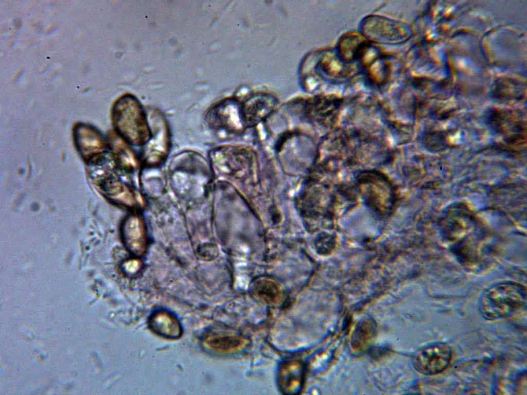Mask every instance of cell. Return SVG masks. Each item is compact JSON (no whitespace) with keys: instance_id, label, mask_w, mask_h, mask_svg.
I'll use <instances>...</instances> for the list:
<instances>
[{"instance_id":"1","label":"cell","mask_w":527,"mask_h":395,"mask_svg":"<svg viewBox=\"0 0 527 395\" xmlns=\"http://www.w3.org/2000/svg\"><path fill=\"white\" fill-rule=\"evenodd\" d=\"M526 297V290L522 285L512 282L498 283L483 293L479 299L478 310L487 320L504 319L523 309Z\"/></svg>"},{"instance_id":"2","label":"cell","mask_w":527,"mask_h":395,"mask_svg":"<svg viewBox=\"0 0 527 395\" xmlns=\"http://www.w3.org/2000/svg\"><path fill=\"white\" fill-rule=\"evenodd\" d=\"M112 118L118 135L130 145L144 146L150 139L151 130L146 114L134 96L125 95L116 101Z\"/></svg>"},{"instance_id":"3","label":"cell","mask_w":527,"mask_h":395,"mask_svg":"<svg viewBox=\"0 0 527 395\" xmlns=\"http://www.w3.org/2000/svg\"><path fill=\"white\" fill-rule=\"evenodd\" d=\"M168 177L179 191L204 188L209 182L210 172L206 160L200 154L184 151L174 156L170 162Z\"/></svg>"},{"instance_id":"4","label":"cell","mask_w":527,"mask_h":395,"mask_svg":"<svg viewBox=\"0 0 527 395\" xmlns=\"http://www.w3.org/2000/svg\"><path fill=\"white\" fill-rule=\"evenodd\" d=\"M151 136L143 146L140 156L142 166L160 167L166 160L171 147L169 128L166 120L159 112H154L148 119Z\"/></svg>"},{"instance_id":"5","label":"cell","mask_w":527,"mask_h":395,"mask_svg":"<svg viewBox=\"0 0 527 395\" xmlns=\"http://www.w3.org/2000/svg\"><path fill=\"white\" fill-rule=\"evenodd\" d=\"M362 34L368 40L395 44L405 41L409 36L406 27L399 22L386 17L370 15L365 17L361 25Z\"/></svg>"},{"instance_id":"6","label":"cell","mask_w":527,"mask_h":395,"mask_svg":"<svg viewBox=\"0 0 527 395\" xmlns=\"http://www.w3.org/2000/svg\"><path fill=\"white\" fill-rule=\"evenodd\" d=\"M452 351L447 344L435 342L418 349L413 354L414 368L425 375H434L444 371L451 358Z\"/></svg>"},{"instance_id":"7","label":"cell","mask_w":527,"mask_h":395,"mask_svg":"<svg viewBox=\"0 0 527 395\" xmlns=\"http://www.w3.org/2000/svg\"><path fill=\"white\" fill-rule=\"evenodd\" d=\"M208 124L214 129L237 130L244 124L241 106L234 100H226L215 105L206 115Z\"/></svg>"},{"instance_id":"8","label":"cell","mask_w":527,"mask_h":395,"mask_svg":"<svg viewBox=\"0 0 527 395\" xmlns=\"http://www.w3.org/2000/svg\"><path fill=\"white\" fill-rule=\"evenodd\" d=\"M304 378L303 363L298 360H290L280 366L277 376V384L284 394H297L301 390Z\"/></svg>"},{"instance_id":"9","label":"cell","mask_w":527,"mask_h":395,"mask_svg":"<svg viewBox=\"0 0 527 395\" xmlns=\"http://www.w3.org/2000/svg\"><path fill=\"white\" fill-rule=\"evenodd\" d=\"M276 99L269 94H258L249 99L241 105L244 124H254L267 117L274 110Z\"/></svg>"},{"instance_id":"10","label":"cell","mask_w":527,"mask_h":395,"mask_svg":"<svg viewBox=\"0 0 527 395\" xmlns=\"http://www.w3.org/2000/svg\"><path fill=\"white\" fill-rule=\"evenodd\" d=\"M148 324L153 332L166 338L178 339L182 334V328L179 319L168 310L154 311L149 317Z\"/></svg>"},{"instance_id":"11","label":"cell","mask_w":527,"mask_h":395,"mask_svg":"<svg viewBox=\"0 0 527 395\" xmlns=\"http://www.w3.org/2000/svg\"><path fill=\"white\" fill-rule=\"evenodd\" d=\"M369 45L368 40L362 33L353 31L346 33L338 43L339 57L345 62L361 58Z\"/></svg>"},{"instance_id":"12","label":"cell","mask_w":527,"mask_h":395,"mask_svg":"<svg viewBox=\"0 0 527 395\" xmlns=\"http://www.w3.org/2000/svg\"><path fill=\"white\" fill-rule=\"evenodd\" d=\"M115 139L113 147L112 155L119 169L126 173H132L139 167L140 159L130 145L121 138Z\"/></svg>"},{"instance_id":"13","label":"cell","mask_w":527,"mask_h":395,"mask_svg":"<svg viewBox=\"0 0 527 395\" xmlns=\"http://www.w3.org/2000/svg\"><path fill=\"white\" fill-rule=\"evenodd\" d=\"M376 325L371 319L360 321L356 326L351 337V346L356 351L365 349L375 337Z\"/></svg>"},{"instance_id":"14","label":"cell","mask_w":527,"mask_h":395,"mask_svg":"<svg viewBox=\"0 0 527 395\" xmlns=\"http://www.w3.org/2000/svg\"><path fill=\"white\" fill-rule=\"evenodd\" d=\"M206 344L212 349L219 352H229L241 347L243 339L240 336L233 334L218 335L208 337Z\"/></svg>"},{"instance_id":"15","label":"cell","mask_w":527,"mask_h":395,"mask_svg":"<svg viewBox=\"0 0 527 395\" xmlns=\"http://www.w3.org/2000/svg\"><path fill=\"white\" fill-rule=\"evenodd\" d=\"M375 53L374 58L365 60L368 74L371 79L376 84H382L388 79L390 74V66L382 57Z\"/></svg>"},{"instance_id":"16","label":"cell","mask_w":527,"mask_h":395,"mask_svg":"<svg viewBox=\"0 0 527 395\" xmlns=\"http://www.w3.org/2000/svg\"><path fill=\"white\" fill-rule=\"evenodd\" d=\"M139 178L141 184L146 189L153 188L160 192L166 183V176L160 167L142 166Z\"/></svg>"},{"instance_id":"17","label":"cell","mask_w":527,"mask_h":395,"mask_svg":"<svg viewBox=\"0 0 527 395\" xmlns=\"http://www.w3.org/2000/svg\"><path fill=\"white\" fill-rule=\"evenodd\" d=\"M344 61L339 56L328 53L323 57L320 65L327 75L338 78L346 74L347 69Z\"/></svg>"},{"instance_id":"18","label":"cell","mask_w":527,"mask_h":395,"mask_svg":"<svg viewBox=\"0 0 527 395\" xmlns=\"http://www.w3.org/2000/svg\"><path fill=\"white\" fill-rule=\"evenodd\" d=\"M255 291L257 296L265 302L276 304L279 300L280 293L276 286L268 282L258 283Z\"/></svg>"}]
</instances>
